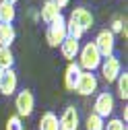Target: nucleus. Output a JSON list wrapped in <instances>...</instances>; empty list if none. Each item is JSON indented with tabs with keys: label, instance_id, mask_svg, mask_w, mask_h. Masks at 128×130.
Here are the masks:
<instances>
[{
	"label": "nucleus",
	"instance_id": "obj_1",
	"mask_svg": "<svg viewBox=\"0 0 128 130\" xmlns=\"http://www.w3.org/2000/svg\"><path fill=\"white\" fill-rule=\"evenodd\" d=\"M78 66H81V70H87V72H95L99 68V64H101V54L97 52V47H95V43L93 41H89V43H85L81 50H78Z\"/></svg>",
	"mask_w": 128,
	"mask_h": 130
},
{
	"label": "nucleus",
	"instance_id": "obj_2",
	"mask_svg": "<svg viewBox=\"0 0 128 130\" xmlns=\"http://www.w3.org/2000/svg\"><path fill=\"white\" fill-rule=\"evenodd\" d=\"M64 39H66V19H64V14L60 12L58 17L47 25L45 29V41L50 47H58Z\"/></svg>",
	"mask_w": 128,
	"mask_h": 130
},
{
	"label": "nucleus",
	"instance_id": "obj_3",
	"mask_svg": "<svg viewBox=\"0 0 128 130\" xmlns=\"http://www.w3.org/2000/svg\"><path fill=\"white\" fill-rule=\"evenodd\" d=\"M114 107H116V97L109 91H101L97 97H95V101H93V113L99 116V118H103V120L107 116H111Z\"/></svg>",
	"mask_w": 128,
	"mask_h": 130
},
{
	"label": "nucleus",
	"instance_id": "obj_4",
	"mask_svg": "<svg viewBox=\"0 0 128 130\" xmlns=\"http://www.w3.org/2000/svg\"><path fill=\"white\" fill-rule=\"evenodd\" d=\"M14 107H17V116L23 120L27 116H31L33 113V107H35V97L33 93H31L29 89H23L17 93V97H14Z\"/></svg>",
	"mask_w": 128,
	"mask_h": 130
},
{
	"label": "nucleus",
	"instance_id": "obj_5",
	"mask_svg": "<svg viewBox=\"0 0 128 130\" xmlns=\"http://www.w3.org/2000/svg\"><path fill=\"white\" fill-rule=\"evenodd\" d=\"M93 43H95V47H97V52L101 54V58L114 56V50H116V35L111 33L109 29H101Z\"/></svg>",
	"mask_w": 128,
	"mask_h": 130
},
{
	"label": "nucleus",
	"instance_id": "obj_6",
	"mask_svg": "<svg viewBox=\"0 0 128 130\" xmlns=\"http://www.w3.org/2000/svg\"><path fill=\"white\" fill-rule=\"evenodd\" d=\"M99 70H101V76H103L105 83H116V78H118L120 72H122V62H120V58H116V56H107V58L101 60Z\"/></svg>",
	"mask_w": 128,
	"mask_h": 130
},
{
	"label": "nucleus",
	"instance_id": "obj_7",
	"mask_svg": "<svg viewBox=\"0 0 128 130\" xmlns=\"http://www.w3.org/2000/svg\"><path fill=\"white\" fill-rule=\"evenodd\" d=\"M97 87H99L97 76H95L93 72L83 70V72H81V76H78V83H76L74 91H76L78 95H83V97H89V95H93L95 91H97Z\"/></svg>",
	"mask_w": 128,
	"mask_h": 130
},
{
	"label": "nucleus",
	"instance_id": "obj_8",
	"mask_svg": "<svg viewBox=\"0 0 128 130\" xmlns=\"http://www.w3.org/2000/svg\"><path fill=\"white\" fill-rule=\"evenodd\" d=\"M68 19L74 21L78 27L85 31V33H87V31H91V27H93V23H95L91 10L85 8V6H76V8H72V12H70V17H68Z\"/></svg>",
	"mask_w": 128,
	"mask_h": 130
},
{
	"label": "nucleus",
	"instance_id": "obj_9",
	"mask_svg": "<svg viewBox=\"0 0 128 130\" xmlns=\"http://www.w3.org/2000/svg\"><path fill=\"white\" fill-rule=\"evenodd\" d=\"M17 85H19V78H17V72L12 68L10 70H0V93L10 97L14 91H17Z\"/></svg>",
	"mask_w": 128,
	"mask_h": 130
},
{
	"label": "nucleus",
	"instance_id": "obj_10",
	"mask_svg": "<svg viewBox=\"0 0 128 130\" xmlns=\"http://www.w3.org/2000/svg\"><path fill=\"white\" fill-rule=\"evenodd\" d=\"M76 128H78V111L72 105H68L58 118V130H76Z\"/></svg>",
	"mask_w": 128,
	"mask_h": 130
},
{
	"label": "nucleus",
	"instance_id": "obj_11",
	"mask_svg": "<svg viewBox=\"0 0 128 130\" xmlns=\"http://www.w3.org/2000/svg\"><path fill=\"white\" fill-rule=\"evenodd\" d=\"M81 72H83V70H81V66H78L76 62H68L66 70H64V87H66V91H74Z\"/></svg>",
	"mask_w": 128,
	"mask_h": 130
},
{
	"label": "nucleus",
	"instance_id": "obj_12",
	"mask_svg": "<svg viewBox=\"0 0 128 130\" xmlns=\"http://www.w3.org/2000/svg\"><path fill=\"white\" fill-rule=\"evenodd\" d=\"M78 50H81V41H74L70 37H66L60 43V54H62V58H66L68 62H74V58L78 56Z\"/></svg>",
	"mask_w": 128,
	"mask_h": 130
},
{
	"label": "nucleus",
	"instance_id": "obj_13",
	"mask_svg": "<svg viewBox=\"0 0 128 130\" xmlns=\"http://www.w3.org/2000/svg\"><path fill=\"white\" fill-rule=\"evenodd\" d=\"M62 10H58V6L54 4V2H50V0H45V2L41 4V10H39V17H41V21L45 23V25H50L58 14H60Z\"/></svg>",
	"mask_w": 128,
	"mask_h": 130
},
{
	"label": "nucleus",
	"instance_id": "obj_14",
	"mask_svg": "<svg viewBox=\"0 0 128 130\" xmlns=\"http://www.w3.org/2000/svg\"><path fill=\"white\" fill-rule=\"evenodd\" d=\"M14 37H17V31H14L12 25L0 23V47H10Z\"/></svg>",
	"mask_w": 128,
	"mask_h": 130
},
{
	"label": "nucleus",
	"instance_id": "obj_15",
	"mask_svg": "<svg viewBox=\"0 0 128 130\" xmlns=\"http://www.w3.org/2000/svg\"><path fill=\"white\" fill-rule=\"evenodd\" d=\"M14 19H17V8L10 6V4L0 2V23L12 25V21H14Z\"/></svg>",
	"mask_w": 128,
	"mask_h": 130
},
{
	"label": "nucleus",
	"instance_id": "obj_16",
	"mask_svg": "<svg viewBox=\"0 0 128 130\" xmlns=\"http://www.w3.org/2000/svg\"><path fill=\"white\" fill-rule=\"evenodd\" d=\"M39 130H58V116L54 111H45L39 120Z\"/></svg>",
	"mask_w": 128,
	"mask_h": 130
},
{
	"label": "nucleus",
	"instance_id": "obj_17",
	"mask_svg": "<svg viewBox=\"0 0 128 130\" xmlns=\"http://www.w3.org/2000/svg\"><path fill=\"white\" fill-rule=\"evenodd\" d=\"M116 91H118V97L120 99H128V72H120V76L116 78Z\"/></svg>",
	"mask_w": 128,
	"mask_h": 130
},
{
	"label": "nucleus",
	"instance_id": "obj_18",
	"mask_svg": "<svg viewBox=\"0 0 128 130\" xmlns=\"http://www.w3.org/2000/svg\"><path fill=\"white\" fill-rule=\"evenodd\" d=\"M14 66V56L10 47H0V70H10Z\"/></svg>",
	"mask_w": 128,
	"mask_h": 130
},
{
	"label": "nucleus",
	"instance_id": "obj_19",
	"mask_svg": "<svg viewBox=\"0 0 128 130\" xmlns=\"http://www.w3.org/2000/svg\"><path fill=\"white\" fill-rule=\"evenodd\" d=\"M85 35V31L78 27L74 21H70V19H66V37H70V39H74V41H81V37Z\"/></svg>",
	"mask_w": 128,
	"mask_h": 130
},
{
	"label": "nucleus",
	"instance_id": "obj_20",
	"mask_svg": "<svg viewBox=\"0 0 128 130\" xmlns=\"http://www.w3.org/2000/svg\"><path fill=\"white\" fill-rule=\"evenodd\" d=\"M103 124H105V120L99 118V116H95L93 111L89 113L87 120H85V128L87 130H103Z\"/></svg>",
	"mask_w": 128,
	"mask_h": 130
},
{
	"label": "nucleus",
	"instance_id": "obj_21",
	"mask_svg": "<svg viewBox=\"0 0 128 130\" xmlns=\"http://www.w3.org/2000/svg\"><path fill=\"white\" fill-rule=\"evenodd\" d=\"M103 130H126V122H122L120 118H109L103 124Z\"/></svg>",
	"mask_w": 128,
	"mask_h": 130
},
{
	"label": "nucleus",
	"instance_id": "obj_22",
	"mask_svg": "<svg viewBox=\"0 0 128 130\" xmlns=\"http://www.w3.org/2000/svg\"><path fill=\"white\" fill-rule=\"evenodd\" d=\"M6 130H25V126H23V120L14 113V116H10L8 120H6Z\"/></svg>",
	"mask_w": 128,
	"mask_h": 130
},
{
	"label": "nucleus",
	"instance_id": "obj_23",
	"mask_svg": "<svg viewBox=\"0 0 128 130\" xmlns=\"http://www.w3.org/2000/svg\"><path fill=\"white\" fill-rule=\"evenodd\" d=\"M124 29V21H122V17H114V19H111V27H109V31H111V33H120V31Z\"/></svg>",
	"mask_w": 128,
	"mask_h": 130
},
{
	"label": "nucleus",
	"instance_id": "obj_24",
	"mask_svg": "<svg viewBox=\"0 0 128 130\" xmlns=\"http://www.w3.org/2000/svg\"><path fill=\"white\" fill-rule=\"evenodd\" d=\"M50 2H54V4L58 6V10H62V8H66V6L70 4V0H50Z\"/></svg>",
	"mask_w": 128,
	"mask_h": 130
},
{
	"label": "nucleus",
	"instance_id": "obj_25",
	"mask_svg": "<svg viewBox=\"0 0 128 130\" xmlns=\"http://www.w3.org/2000/svg\"><path fill=\"white\" fill-rule=\"evenodd\" d=\"M0 2H4V4H10V6H14V4L19 2V0H0Z\"/></svg>",
	"mask_w": 128,
	"mask_h": 130
}]
</instances>
